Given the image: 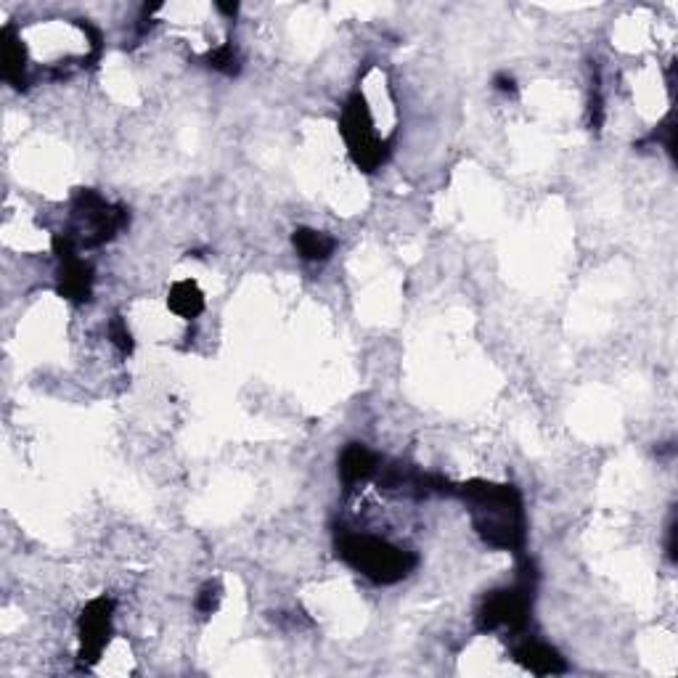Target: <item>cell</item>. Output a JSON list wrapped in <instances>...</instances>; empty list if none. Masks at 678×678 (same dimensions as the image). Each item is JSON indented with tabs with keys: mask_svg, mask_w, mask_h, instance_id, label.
I'll use <instances>...</instances> for the list:
<instances>
[{
	"mask_svg": "<svg viewBox=\"0 0 678 678\" xmlns=\"http://www.w3.org/2000/svg\"><path fill=\"white\" fill-rule=\"evenodd\" d=\"M459 493L472 509L475 530L485 543L504 551H520L525 543V517L522 498L512 485L469 483L461 485Z\"/></svg>",
	"mask_w": 678,
	"mask_h": 678,
	"instance_id": "1",
	"label": "cell"
},
{
	"mask_svg": "<svg viewBox=\"0 0 678 678\" xmlns=\"http://www.w3.org/2000/svg\"><path fill=\"white\" fill-rule=\"evenodd\" d=\"M339 557L347 565L355 567L358 573L377 583H398L406 578L416 565V557L411 551L400 549L395 543L366 533H342L337 541Z\"/></svg>",
	"mask_w": 678,
	"mask_h": 678,
	"instance_id": "2",
	"label": "cell"
},
{
	"mask_svg": "<svg viewBox=\"0 0 678 678\" xmlns=\"http://www.w3.org/2000/svg\"><path fill=\"white\" fill-rule=\"evenodd\" d=\"M528 573L530 570H525L512 588L493 591L485 599L483 610H480V628L483 631H496V628L520 631L528 623L530 602H533V581H530Z\"/></svg>",
	"mask_w": 678,
	"mask_h": 678,
	"instance_id": "3",
	"label": "cell"
},
{
	"mask_svg": "<svg viewBox=\"0 0 678 678\" xmlns=\"http://www.w3.org/2000/svg\"><path fill=\"white\" fill-rule=\"evenodd\" d=\"M112 599H93L88 607H85L83 618H80V657L93 663L106 647V639H109V628H112Z\"/></svg>",
	"mask_w": 678,
	"mask_h": 678,
	"instance_id": "4",
	"label": "cell"
},
{
	"mask_svg": "<svg viewBox=\"0 0 678 678\" xmlns=\"http://www.w3.org/2000/svg\"><path fill=\"white\" fill-rule=\"evenodd\" d=\"M377 469H379L377 453H371L366 445L353 443V445H347L345 451H342V459H339V475H342V483H345L347 488H353V485L369 480Z\"/></svg>",
	"mask_w": 678,
	"mask_h": 678,
	"instance_id": "5",
	"label": "cell"
},
{
	"mask_svg": "<svg viewBox=\"0 0 678 678\" xmlns=\"http://www.w3.org/2000/svg\"><path fill=\"white\" fill-rule=\"evenodd\" d=\"M514 657H517V663H522L528 671L538 673V676L562 673L567 668L557 649H551L549 644H543V641L535 639L522 641L520 647H517V652H514Z\"/></svg>",
	"mask_w": 678,
	"mask_h": 678,
	"instance_id": "6",
	"label": "cell"
},
{
	"mask_svg": "<svg viewBox=\"0 0 678 678\" xmlns=\"http://www.w3.org/2000/svg\"><path fill=\"white\" fill-rule=\"evenodd\" d=\"M292 242L302 260H310V263H324V260H329L334 255V247H337L332 236L313 231V228H297Z\"/></svg>",
	"mask_w": 678,
	"mask_h": 678,
	"instance_id": "7",
	"label": "cell"
},
{
	"mask_svg": "<svg viewBox=\"0 0 678 678\" xmlns=\"http://www.w3.org/2000/svg\"><path fill=\"white\" fill-rule=\"evenodd\" d=\"M170 308L181 318H196L204 310V294L194 281H178L170 289Z\"/></svg>",
	"mask_w": 678,
	"mask_h": 678,
	"instance_id": "8",
	"label": "cell"
},
{
	"mask_svg": "<svg viewBox=\"0 0 678 678\" xmlns=\"http://www.w3.org/2000/svg\"><path fill=\"white\" fill-rule=\"evenodd\" d=\"M109 337H112V342L117 345V350H120L122 355L133 353V337H130L128 332V324H125L120 316L114 318L112 326H109Z\"/></svg>",
	"mask_w": 678,
	"mask_h": 678,
	"instance_id": "9",
	"label": "cell"
},
{
	"mask_svg": "<svg viewBox=\"0 0 678 678\" xmlns=\"http://www.w3.org/2000/svg\"><path fill=\"white\" fill-rule=\"evenodd\" d=\"M218 602H220V588L215 586V583H207V586L199 591V596H196V610L202 612V615H212V612L218 610Z\"/></svg>",
	"mask_w": 678,
	"mask_h": 678,
	"instance_id": "10",
	"label": "cell"
},
{
	"mask_svg": "<svg viewBox=\"0 0 678 678\" xmlns=\"http://www.w3.org/2000/svg\"><path fill=\"white\" fill-rule=\"evenodd\" d=\"M496 85H498V91H504V93H514V91H517V88H514L512 77H506V75H498L496 77Z\"/></svg>",
	"mask_w": 678,
	"mask_h": 678,
	"instance_id": "11",
	"label": "cell"
}]
</instances>
